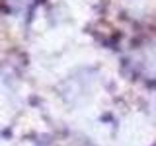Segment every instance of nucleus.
I'll list each match as a JSON object with an SVG mask.
<instances>
[{
    "label": "nucleus",
    "mask_w": 156,
    "mask_h": 146,
    "mask_svg": "<svg viewBox=\"0 0 156 146\" xmlns=\"http://www.w3.org/2000/svg\"><path fill=\"white\" fill-rule=\"evenodd\" d=\"M154 53H156V47H152V49H148V51H144V55L140 57V70H144L146 66L150 64V62H154Z\"/></svg>",
    "instance_id": "obj_1"
}]
</instances>
